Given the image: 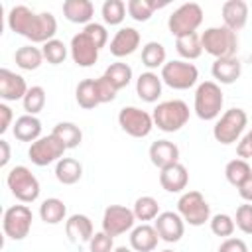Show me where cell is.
Masks as SVG:
<instances>
[{"label":"cell","mask_w":252,"mask_h":252,"mask_svg":"<svg viewBox=\"0 0 252 252\" xmlns=\"http://www.w3.org/2000/svg\"><path fill=\"white\" fill-rule=\"evenodd\" d=\"M177 213L189 226H203L211 220V205L201 191H185L177 201Z\"/></svg>","instance_id":"obj_9"},{"label":"cell","mask_w":252,"mask_h":252,"mask_svg":"<svg viewBox=\"0 0 252 252\" xmlns=\"http://www.w3.org/2000/svg\"><path fill=\"white\" fill-rule=\"evenodd\" d=\"M234 224L240 232L252 234V203L238 205L236 215H234Z\"/></svg>","instance_id":"obj_42"},{"label":"cell","mask_w":252,"mask_h":252,"mask_svg":"<svg viewBox=\"0 0 252 252\" xmlns=\"http://www.w3.org/2000/svg\"><path fill=\"white\" fill-rule=\"evenodd\" d=\"M45 100H47V98H45V89L39 87V85H33V87L28 89V93H26V96H24V100H22V106H24L26 114L35 116V114H39V112L43 110Z\"/></svg>","instance_id":"obj_38"},{"label":"cell","mask_w":252,"mask_h":252,"mask_svg":"<svg viewBox=\"0 0 252 252\" xmlns=\"http://www.w3.org/2000/svg\"><path fill=\"white\" fill-rule=\"evenodd\" d=\"M161 252H173V250H169V248H165V250H161Z\"/></svg>","instance_id":"obj_52"},{"label":"cell","mask_w":252,"mask_h":252,"mask_svg":"<svg viewBox=\"0 0 252 252\" xmlns=\"http://www.w3.org/2000/svg\"><path fill=\"white\" fill-rule=\"evenodd\" d=\"M250 159H252V158H250Z\"/></svg>","instance_id":"obj_54"},{"label":"cell","mask_w":252,"mask_h":252,"mask_svg":"<svg viewBox=\"0 0 252 252\" xmlns=\"http://www.w3.org/2000/svg\"><path fill=\"white\" fill-rule=\"evenodd\" d=\"M238 189V195L246 201V203H252V175L240 185V187H236Z\"/></svg>","instance_id":"obj_49"},{"label":"cell","mask_w":252,"mask_h":252,"mask_svg":"<svg viewBox=\"0 0 252 252\" xmlns=\"http://www.w3.org/2000/svg\"><path fill=\"white\" fill-rule=\"evenodd\" d=\"M222 104H224V94H222L219 83L203 81L197 85L195 96H193V110L201 120H205V122L217 120L220 116Z\"/></svg>","instance_id":"obj_4"},{"label":"cell","mask_w":252,"mask_h":252,"mask_svg":"<svg viewBox=\"0 0 252 252\" xmlns=\"http://www.w3.org/2000/svg\"><path fill=\"white\" fill-rule=\"evenodd\" d=\"M65 152H67V148L63 146V142L55 134H47V136H41L39 140H35L33 144H30L28 158L32 159L33 165L45 167L49 163H57Z\"/></svg>","instance_id":"obj_11"},{"label":"cell","mask_w":252,"mask_h":252,"mask_svg":"<svg viewBox=\"0 0 252 252\" xmlns=\"http://www.w3.org/2000/svg\"><path fill=\"white\" fill-rule=\"evenodd\" d=\"M158 230L148 222H142L130 230V248L134 252H154L158 248Z\"/></svg>","instance_id":"obj_22"},{"label":"cell","mask_w":252,"mask_h":252,"mask_svg":"<svg viewBox=\"0 0 252 252\" xmlns=\"http://www.w3.org/2000/svg\"><path fill=\"white\" fill-rule=\"evenodd\" d=\"M159 77H161L163 85H167L169 89L187 91L197 85L199 69L195 67V63H189L183 59H171L161 67Z\"/></svg>","instance_id":"obj_8"},{"label":"cell","mask_w":252,"mask_h":252,"mask_svg":"<svg viewBox=\"0 0 252 252\" xmlns=\"http://www.w3.org/2000/svg\"><path fill=\"white\" fill-rule=\"evenodd\" d=\"M175 49H177V53L181 55L183 61H193V59L201 57V53H203L201 35L199 33H189V35L175 37Z\"/></svg>","instance_id":"obj_32"},{"label":"cell","mask_w":252,"mask_h":252,"mask_svg":"<svg viewBox=\"0 0 252 252\" xmlns=\"http://www.w3.org/2000/svg\"><path fill=\"white\" fill-rule=\"evenodd\" d=\"M134 224H136L134 211L124 205H108L102 213V230L112 238L132 230Z\"/></svg>","instance_id":"obj_13"},{"label":"cell","mask_w":252,"mask_h":252,"mask_svg":"<svg viewBox=\"0 0 252 252\" xmlns=\"http://www.w3.org/2000/svg\"><path fill=\"white\" fill-rule=\"evenodd\" d=\"M140 41H142L140 32H138L136 28L124 26V28H120V30L112 35L108 49H110V53H112L114 57L122 59V57H126V55H132V53L140 47Z\"/></svg>","instance_id":"obj_17"},{"label":"cell","mask_w":252,"mask_h":252,"mask_svg":"<svg viewBox=\"0 0 252 252\" xmlns=\"http://www.w3.org/2000/svg\"><path fill=\"white\" fill-rule=\"evenodd\" d=\"M250 63H252V59H250Z\"/></svg>","instance_id":"obj_53"},{"label":"cell","mask_w":252,"mask_h":252,"mask_svg":"<svg viewBox=\"0 0 252 252\" xmlns=\"http://www.w3.org/2000/svg\"><path fill=\"white\" fill-rule=\"evenodd\" d=\"M12 118H14V112L12 108L6 104V102H0V134H6L12 124Z\"/></svg>","instance_id":"obj_48"},{"label":"cell","mask_w":252,"mask_h":252,"mask_svg":"<svg viewBox=\"0 0 252 252\" xmlns=\"http://www.w3.org/2000/svg\"><path fill=\"white\" fill-rule=\"evenodd\" d=\"M209 224H211V232H213L215 236H220V238H230L232 232H234V228H236L234 217H230V215H226V213H217V215H213L211 220H209Z\"/></svg>","instance_id":"obj_41"},{"label":"cell","mask_w":252,"mask_h":252,"mask_svg":"<svg viewBox=\"0 0 252 252\" xmlns=\"http://www.w3.org/2000/svg\"><path fill=\"white\" fill-rule=\"evenodd\" d=\"M41 53H43V59L47 61V63H51V65H61L65 59H67V55H69V47L61 41V39H49V41H45L43 45H41Z\"/></svg>","instance_id":"obj_40"},{"label":"cell","mask_w":252,"mask_h":252,"mask_svg":"<svg viewBox=\"0 0 252 252\" xmlns=\"http://www.w3.org/2000/svg\"><path fill=\"white\" fill-rule=\"evenodd\" d=\"M75 100L81 108L85 110H93L94 106H98V94H96V87H94V79H83L77 89H75Z\"/></svg>","instance_id":"obj_36"},{"label":"cell","mask_w":252,"mask_h":252,"mask_svg":"<svg viewBox=\"0 0 252 252\" xmlns=\"http://www.w3.org/2000/svg\"><path fill=\"white\" fill-rule=\"evenodd\" d=\"M189 116H191V110H189L187 102L181 100V98H171V100L158 102L154 112H152L154 126H158V130L167 132V134L179 132L189 122Z\"/></svg>","instance_id":"obj_3"},{"label":"cell","mask_w":252,"mask_h":252,"mask_svg":"<svg viewBox=\"0 0 252 252\" xmlns=\"http://www.w3.org/2000/svg\"><path fill=\"white\" fill-rule=\"evenodd\" d=\"M14 61L24 71H35V69L41 67V63L45 59H43V53H41L39 47H35L33 43H28V45H22V47L16 49Z\"/></svg>","instance_id":"obj_28"},{"label":"cell","mask_w":252,"mask_h":252,"mask_svg":"<svg viewBox=\"0 0 252 252\" xmlns=\"http://www.w3.org/2000/svg\"><path fill=\"white\" fill-rule=\"evenodd\" d=\"M246 126H248L246 110H242L238 106L228 108L217 118V122L213 126V138L222 146H230L234 142H240V136L244 134Z\"/></svg>","instance_id":"obj_5"},{"label":"cell","mask_w":252,"mask_h":252,"mask_svg":"<svg viewBox=\"0 0 252 252\" xmlns=\"http://www.w3.org/2000/svg\"><path fill=\"white\" fill-rule=\"evenodd\" d=\"M32 222H33V213L24 203L8 207L2 217V228L10 240H24L32 230Z\"/></svg>","instance_id":"obj_10"},{"label":"cell","mask_w":252,"mask_h":252,"mask_svg":"<svg viewBox=\"0 0 252 252\" xmlns=\"http://www.w3.org/2000/svg\"><path fill=\"white\" fill-rule=\"evenodd\" d=\"M167 2H158V0H128L126 2V10L128 16L136 22H148L156 10L163 8Z\"/></svg>","instance_id":"obj_30"},{"label":"cell","mask_w":252,"mask_h":252,"mask_svg":"<svg viewBox=\"0 0 252 252\" xmlns=\"http://www.w3.org/2000/svg\"><path fill=\"white\" fill-rule=\"evenodd\" d=\"M118 126L132 138H146L154 128V118L138 106H124L118 112Z\"/></svg>","instance_id":"obj_12"},{"label":"cell","mask_w":252,"mask_h":252,"mask_svg":"<svg viewBox=\"0 0 252 252\" xmlns=\"http://www.w3.org/2000/svg\"><path fill=\"white\" fill-rule=\"evenodd\" d=\"M6 22L14 33L30 39L32 43L43 45L45 41L55 39L57 33V20L51 12H33L24 4L12 6Z\"/></svg>","instance_id":"obj_1"},{"label":"cell","mask_w":252,"mask_h":252,"mask_svg":"<svg viewBox=\"0 0 252 252\" xmlns=\"http://www.w3.org/2000/svg\"><path fill=\"white\" fill-rule=\"evenodd\" d=\"M51 134H55L67 150H73V148L81 146V142H83V132L75 122H59L53 126Z\"/></svg>","instance_id":"obj_34"},{"label":"cell","mask_w":252,"mask_h":252,"mask_svg":"<svg viewBox=\"0 0 252 252\" xmlns=\"http://www.w3.org/2000/svg\"><path fill=\"white\" fill-rule=\"evenodd\" d=\"M201 24H203V8L197 2H185L177 6L167 18V30L175 37L197 33V28Z\"/></svg>","instance_id":"obj_7"},{"label":"cell","mask_w":252,"mask_h":252,"mask_svg":"<svg viewBox=\"0 0 252 252\" xmlns=\"http://www.w3.org/2000/svg\"><path fill=\"white\" fill-rule=\"evenodd\" d=\"M6 185H8L10 193H12L20 203H24V205L37 201L39 191H41L37 177H35V175L32 173V169L26 167V165H16V167H12V169L8 171V175H6Z\"/></svg>","instance_id":"obj_6"},{"label":"cell","mask_w":252,"mask_h":252,"mask_svg":"<svg viewBox=\"0 0 252 252\" xmlns=\"http://www.w3.org/2000/svg\"><path fill=\"white\" fill-rule=\"evenodd\" d=\"M203 51L213 55L215 59L236 57L238 51V35L226 26H211L201 33Z\"/></svg>","instance_id":"obj_2"},{"label":"cell","mask_w":252,"mask_h":252,"mask_svg":"<svg viewBox=\"0 0 252 252\" xmlns=\"http://www.w3.org/2000/svg\"><path fill=\"white\" fill-rule=\"evenodd\" d=\"M161 89L163 81L154 71H146L136 79V94L144 102H158V98L161 96Z\"/></svg>","instance_id":"obj_24"},{"label":"cell","mask_w":252,"mask_h":252,"mask_svg":"<svg viewBox=\"0 0 252 252\" xmlns=\"http://www.w3.org/2000/svg\"><path fill=\"white\" fill-rule=\"evenodd\" d=\"M98 53H100V49L96 47V43L85 32H79V33H75L71 37L69 55H71L75 65H79V67H93L98 61Z\"/></svg>","instance_id":"obj_14"},{"label":"cell","mask_w":252,"mask_h":252,"mask_svg":"<svg viewBox=\"0 0 252 252\" xmlns=\"http://www.w3.org/2000/svg\"><path fill=\"white\" fill-rule=\"evenodd\" d=\"M222 26H226L232 32H238L248 22V4L244 0H226L220 6Z\"/></svg>","instance_id":"obj_19"},{"label":"cell","mask_w":252,"mask_h":252,"mask_svg":"<svg viewBox=\"0 0 252 252\" xmlns=\"http://www.w3.org/2000/svg\"><path fill=\"white\" fill-rule=\"evenodd\" d=\"M55 177L63 185H75L83 177V165L75 158H61L55 163Z\"/></svg>","instance_id":"obj_27"},{"label":"cell","mask_w":252,"mask_h":252,"mask_svg":"<svg viewBox=\"0 0 252 252\" xmlns=\"http://www.w3.org/2000/svg\"><path fill=\"white\" fill-rule=\"evenodd\" d=\"M28 83L22 75L2 67L0 69V98L6 102H14V100H24L26 93H28Z\"/></svg>","instance_id":"obj_16"},{"label":"cell","mask_w":252,"mask_h":252,"mask_svg":"<svg viewBox=\"0 0 252 252\" xmlns=\"http://www.w3.org/2000/svg\"><path fill=\"white\" fill-rule=\"evenodd\" d=\"M0 167H6L8 165V161H10V144L2 138L0 140Z\"/></svg>","instance_id":"obj_50"},{"label":"cell","mask_w":252,"mask_h":252,"mask_svg":"<svg viewBox=\"0 0 252 252\" xmlns=\"http://www.w3.org/2000/svg\"><path fill=\"white\" fill-rule=\"evenodd\" d=\"M39 219L45 224H59L67 220V205L57 197H49L39 205Z\"/></svg>","instance_id":"obj_29"},{"label":"cell","mask_w":252,"mask_h":252,"mask_svg":"<svg viewBox=\"0 0 252 252\" xmlns=\"http://www.w3.org/2000/svg\"><path fill=\"white\" fill-rule=\"evenodd\" d=\"M65 232L69 236L71 242L75 244H83V242H91L93 234H94V228H93V220L87 217V215H81V213H75L71 215L67 220H65Z\"/></svg>","instance_id":"obj_21"},{"label":"cell","mask_w":252,"mask_h":252,"mask_svg":"<svg viewBox=\"0 0 252 252\" xmlns=\"http://www.w3.org/2000/svg\"><path fill=\"white\" fill-rule=\"evenodd\" d=\"M63 16L71 24H91L94 16V6L91 0H65L63 2Z\"/></svg>","instance_id":"obj_26"},{"label":"cell","mask_w":252,"mask_h":252,"mask_svg":"<svg viewBox=\"0 0 252 252\" xmlns=\"http://www.w3.org/2000/svg\"><path fill=\"white\" fill-rule=\"evenodd\" d=\"M148 154H150V161L158 169H165V167H169V165L179 161V148H177V144H173L169 140L152 142Z\"/></svg>","instance_id":"obj_18"},{"label":"cell","mask_w":252,"mask_h":252,"mask_svg":"<svg viewBox=\"0 0 252 252\" xmlns=\"http://www.w3.org/2000/svg\"><path fill=\"white\" fill-rule=\"evenodd\" d=\"M154 228L158 230L159 240L163 242H179L185 234V220L177 211H163L154 220Z\"/></svg>","instance_id":"obj_15"},{"label":"cell","mask_w":252,"mask_h":252,"mask_svg":"<svg viewBox=\"0 0 252 252\" xmlns=\"http://www.w3.org/2000/svg\"><path fill=\"white\" fill-rule=\"evenodd\" d=\"M114 246V238L110 234H106L104 230L94 232L91 242H89V252H112Z\"/></svg>","instance_id":"obj_43"},{"label":"cell","mask_w":252,"mask_h":252,"mask_svg":"<svg viewBox=\"0 0 252 252\" xmlns=\"http://www.w3.org/2000/svg\"><path fill=\"white\" fill-rule=\"evenodd\" d=\"M167 53H165V47H163V43H159V41H148L144 47H142V65L144 67H148L150 71H154V69H161L167 61Z\"/></svg>","instance_id":"obj_33"},{"label":"cell","mask_w":252,"mask_h":252,"mask_svg":"<svg viewBox=\"0 0 252 252\" xmlns=\"http://www.w3.org/2000/svg\"><path fill=\"white\" fill-rule=\"evenodd\" d=\"M211 75L215 83L220 85H232L240 79L242 75V63L236 57H226V59H215L211 67Z\"/></svg>","instance_id":"obj_23"},{"label":"cell","mask_w":252,"mask_h":252,"mask_svg":"<svg viewBox=\"0 0 252 252\" xmlns=\"http://www.w3.org/2000/svg\"><path fill=\"white\" fill-rule=\"evenodd\" d=\"M83 32L96 43L98 49H102V47L108 43V32H106V28H104L102 24H98V22H91V24H87V26L83 28Z\"/></svg>","instance_id":"obj_44"},{"label":"cell","mask_w":252,"mask_h":252,"mask_svg":"<svg viewBox=\"0 0 252 252\" xmlns=\"http://www.w3.org/2000/svg\"><path fill=\"white\" fill-rule=\"evenodd\" d=\"M94 87H96V94H98V102L100 104H106V102H112L116 98V89L110 85V81L100 75L98 79H94Z\"/></svg>","instance_id":"obj_45"},{"label":"cell","mask_w":252,"mask_h":252,"mask_svg":"<svg viewBox=\"0 0 252 252\" xmlns=\"http://www.w3.org/2000/svg\"><path fill=\"white\" fill-rule=\"evenodd\" d=\"M189 183V173L183 163H173L165 169H159V185L167 193H183Z\"/></svg>","instance_id":"obj_20"},{"label":"cell","mask_w":252,"mask_h":252,"mask_svg":"<svg viewBox=\"0 0 252 252\" xmlns=\"http://www.w3.org/2000/svg\"><path fill=\"white\" fill-rule=\"evenodd\" d=\"M217 252H248V246H246V242L242 238L230 236V238H224L220 242V246H219Z\"/></svg>","instance_id":"obj_46"},{"label":"cell","mask_w":252,"mask_h":252,"mask_svg":"<svg viewBox=\"0 0 252 252\" xmlns=\"http://www.w3.org/2000/svg\"><path fill=\"white\" fill-rule=\"evenodd\" d=\"M112 252H134L132 248H128V246H116Z\"/></svg>","instance_id":"obj_51"},{"label":"cell","mask_w":252,"mask_h":252,"mask_svg":"<svg viewBox=\"0 0 252 252\" xmlns=\"http://www.w3.org/2000/svg\"><path fill=\"white\" fill-rule=\"evenodd\" d=\"M102 75L110 81V85H112L116 91H120V89H124V87H128V85H130V81H132V75H134V73H132V67H130L128 63L116 61V63H110Z\"/></svg>","instance_id":"obj_35"},{"label":"cell","mask_w":252,"mask_h":252,"mask_svg":"<svg viewBox=\"0 0 252 252\" xmlns=\"http://www.w3.org/2000/svg\"><path fill=\"white\" fill-rule=\"evenodd\" d=\"M126 4L122 0H106L100 8V16L108 26H120L126 18Z\"/></svg>","instance_id":"obj_39"},{"label":"cell","mask_w":252,"mask_h":252,"mask_svg":"<svg viewBox=\"0 0 252 252\" xmlns=\"http://www.w3.org/2000/svg\"><path fill=\"white\" fill-rule=\"evenodd\" d=\"M250 175H252V163H248V159L236 158L224 165V177L232 187H240Z\"/></svg>","instance_id":"obj_31"},{"label":"cell","mask_w":252,"mask_h":252,"mask_svg":"<svg viewBox=\"0 0 252 252\" xmlns=\"http://www.w3.org/2000/svg\"><path fill=\"white\" fill-rule=\"evenodd\" d=\"M236 154L242 159H250L252 158V128L240 138V142L236 144Z\"/></svg>","instance_id":"obj_47"},{"label":"cell","mask_w":252,"mask_h":252,"mask_svg":"<svg viewBox=\"0 0 252 252\" xmlns=\"http://www.w3.org/2000/svg\"><path fill=\"white\" fill-rule=\"evenodd\" d=\"M134 217L136 220H142V222H148V220H156L158 215H159V203L158 199H154L152 195H142L134 201Z\"/></svg>","instance_id":"obj_37"},{"label":"cell","mask_w":252,"mask_h":252,"mask_svg":"<svg viewBox=\"0 0 252 252\" xmlns=\"http://www.w3.org/2000/svg\"><path fill=\"white\" fill-rule=\"evenodd\" d=\"M12 134L18 142L33 144L35 140L41 138V120L32 114H22L16 118V122L12 126Z\"/></svg>","instance_id":"obj_25"}]
</instances>
